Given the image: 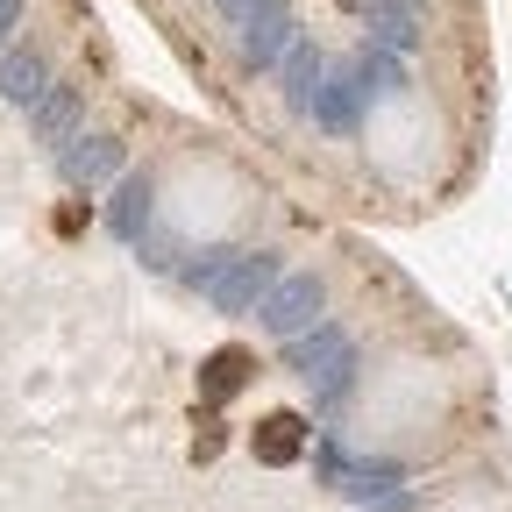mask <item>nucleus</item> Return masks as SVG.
I'll list each match as a JSON object with an SVG mask.
<instances>
[{
    "instance_id": "obj_1",
    "label": "nucleus",
    "mask_w": 512,
    "mask_h": 512,
    "mask_svg": "<svg viewBox=\"0 0 512 512\" xmlns=\"http://www.w3.org/2000/svg\"><path fill=\"white\" fill-rule=\"evenodd\" d=\"M249 448H256V463L285 470V463L306 456V420H299V413H264V420L249 427Z\"/></svg>"
},
{
    "instance_id": "obj_2",
    "label": "nucleus",
    "mask_w": 512,
    "mask_h": 512,
    "mask_svg": "<svg viewBox=\"0 0 512 512\" xmlns=\"http://www.w3.org/2000/svg\"><path fill=\"white\" fill-rule=\"evenodd\" d=\"M249 370H256V349H242V342L214 349V356H207V370H200V399H207V406L235 399L242 384H249Z\"/></svg>"
},
{
    "instance_id": "obj_3",
    "label": "nucleus",
    "mask_w": 512,
    "mask_h": 512,
    "mask_svg": "<svg viewBox=\"0 0 512 512\" xmlns=\"http://www.w3.org/2000/svg\"><path fill=\"white\" fill-rule=\"evenodd\" d=\"M221 448H228V427H221L214 413H200V434H192V463H214Z\"/></svg>"
},
{
    "instance_id": "obj_4",
    "label": "nucleus",
    "mask_w": 512,
    "mask_h": 512,
    "mask_svg": "<svg viewBox=\"0 0 512 512\" xmlns=\"http://www.w3.org/2000/svg\"><path fill=\"white\" fill-rule=\"evenodd\" d=\"M86 221H93V214H86V207H79V200H72V207H57V235H79V228H86Z\"/></svg>"
}]
</instances>
